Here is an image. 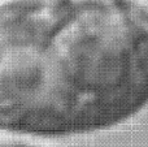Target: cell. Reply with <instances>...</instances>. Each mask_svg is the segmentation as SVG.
I'll list each match as a JSON object with an SVG mask.
<instances>
[{"label":"cell","instance_id":"cell-1","mask_svg":"<svg viewBox=\"0 0 148 147\" xmlns=\"http://www.w3.org/2000/svg\"><path fill=\"white\" fill-rule=\"evenodd\" d=\"M148 104V9L136 0L0 4V130L62 137Z\"/></svg>","mask_w":148,"mask_h":147},{"label":"cell","instance_id":"cell-2","mask_svg":"<svg viewBox=\"0 0 148 147\" xmlns=\"http://www.w3.org/2000/svg\"><path fill=\"white\" fill-rule=\"evenodd\" d=\"M0 147H36L33 145L22 142H14V141H0Z\"/></svg>","mask_w":148,"mask_h":147}]
</instances>
